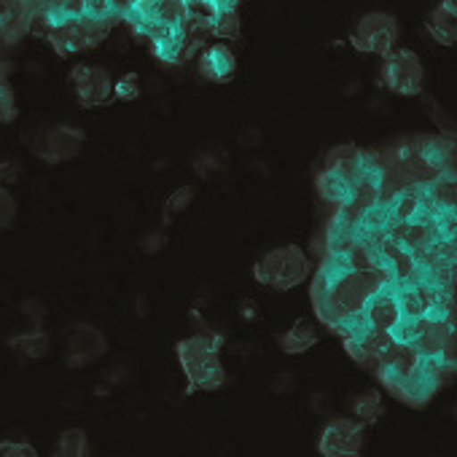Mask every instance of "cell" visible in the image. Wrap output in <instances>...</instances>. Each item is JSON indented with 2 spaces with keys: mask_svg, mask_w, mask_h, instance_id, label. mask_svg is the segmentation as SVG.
Segmentation results:
<instances>
[{
  "mask_svg": "<svg viewBox=\"0 0 457 457\" xmlns=\"http://www.w3.org/2000/svg\"><path fill=\"white\" fill-rule=\"evenodd\" d=\"M226 339L218 331H196L175 342V358L186 377V395L215 393L226 385L228 374L220 361Z\"/></svg>",
  "mask_w": 457,
  "mask_h": 457,
  "instance_id": "6da1fadb",
  "label": "cell"
},
{
  "mask_svg": "<svg viewBox=\"0 0 457 457\" xmlns=\"http://www.w3.org/2000/svg\"><path fill=\"white\" fill-rule=\"evenodd\" d=\"M355 145H339L326 154L315 172V191L328 207H353L361 199V188L355 180Z\"/></svg>",
  "mask_w": 457,
  "mask_h": 457,
  "instance_id": "7a4b0ae2",
  "label": "cell"
},
{
  "mask_svg": "<svg viewBox=\"0 0 457 457\" xmlns=\"http://www.w3.org/2000/svg\"><path fill=\"white\" fill-rule=\"evenodd\" d=\"M312 275V259L307 256L304 248L288 243V245H278L272 251H264L256 262H253V280L264 288L272 291H294L302 283H307Z\"/></svg>",
  "mask_w": 457,
  "mask_h": 457,
  "instance_id": "3957f363",
  "label": "cell"
},
{
  "mask_svg": "<svg viewBox=\"0 0 457 457\" xmlns=\"http://www.w3.org/2000/svg\"><path fill=\"white\" fill-rule=\"evenodd\" d=\"M398 20L385 12H369L358 17V22L350 30V46L361 54H374V57H387L398 46Z\"/></svg>",
  "mask_w": 457,
  "mask_h": 457,
  "instance_id": "277c9868",
  "label": "cell"
},
{
  "mask_svg": "<svg viewBox=\"0 0 457 457\" xmlns=\"http://www.w3.org/2000/svg\"><path fill=\"white\" fill-rule=\"evenodd\" d=\"M379 81L390 95L398 97H417L425 87V68L417 52L395 46L385 60L379 71Z\"/></svg>",
  "mask_w": 457,
  "mask_h": 457,
  "instance_id": "5b68a950",
  "label": "cell"
},
{
  "mask_svg": "<svg viewBox=\"0 0 457 457\" xmlns=\"http://www.w3.org/2000/svg\"><path fill=\"white\" fill-rule=\"evenodd\" d=\"M315 449L320 457H363L366 425L353 417H331L320 425Z\"/></svg>",
  "mask_w": 457,
  "mask_h": 457,
  "instance_id": "8992f818",
  "label": "cell"
},
{
  "mask_svg": "<svg viewBox=\"0 0 457 457\" xmlns=\"http://www.w3.org/2000/svg\"><path fill=\"white\" fill-rule=\"evenodd\" d=\"M457 164V140L446 135H414L409 167L417 178H438Z\"/></svg>",
  "mask_w": 457,
  "mask_h": 457,
  "instance_id": "52a82bcc",
  "label": "cell"
},
{
  "mask_svg": "<svg viewBox=\"0 0 457 457\" xmlns=\"http://www.w3.org/2000/svg\"><path fill=\"white\" fill-rule=\"evenodd\" d=\"M84 143H87V132L81 127L54 124V127L38 129V135L28 145L44 164H65L84 151Z\"/></svg>",
  "mask_w": 457,
  "mask_h": 457,
  "instance_id": "ba28073f",
  "label": "cell"
},
{
  "mask_svg": "<svg viewBox=\"0 0 457 457\" xmlns=\"http://www.w3.org/2000/svg\"><path fill=\"white\" fill-rule=\"evenodd\" d=\"M108 355V337L92 323H73L65 339V366L79 371L95 366Z\"/></svg>",
  "mask_w": 457,
  "mask_h": 457,
  "instance_id": "9c48e42d",
  "label": "cell"
},
{
  "mask_svg": "<svg viewBox=\"0 0 457 457\" xmlns=\"http://www.w3.org/2000/svg\"><path fill=\"white\" fill-rule=\"evenodd\" d=\"M71 87H73L79 105H84V108L108 105L113 97V76L103 65H92V62L76 65L71 71Z\"/></svg>",
  "mask_w": 457,
  "mask_h": 457,
  "instance_id": "30bf717a",
  "label": "cell"
},
{
  "mask_svg": "<svg viewBox=\"0 0 457 457\" xmlns=\"http://www.w3.org/2000/svg\"><path fill=\"white\" fill-rule=\"evenodd\" d=\"M196 73L210 84H228L237 73V54L228 44H210L199 52Z\"/></svg>",
  "mask_w": 457,
  "mask_h": 457,
  "instance_id": "8fae6325",
  "label": "cell"
},
{
  "mask_svg": "<svg viewBox=\"0 0 457 457\" xmlns=\"http://www.w3.org/2000/svg\"><path fill=\"white\" fill-rule=\"evenodd\" d=\"M428 36L441 46H457V0H441V4L425 20Z\"/></svg>",
  "mask_w": 457,
  "mask_h": 457,
  "instance_id": "7c38bea8",
  "label": "cell"
},
{
  "mask_svg": "<svg viewBox=\"0 0 457 457\" xmlns=\"http://www.w3.org/2000/svg\"><path fill=\"white\" fill-rule=\"evenodd\" d=\"M49 38V44H52V49L60 54V57H73V54H79V52H87V49H92L95 44H100L105 36L100 33V30H95V28H89V25H76V28H71V30H62V33H52V36H46Z\"/></svg>",
  "mask_w": 457,
  "mask_h": 457,
  "instance_id": "4fadbf2b",
  "label": "cell"
},
{
  "mask_svg": "<svg viewBox=\"0 0 457 457\" xmlns=\"http://www.w3.org/2000/svg\"><path fill=\"white\" fill-rule=\"evenodd\" d=\"M318 342H320V331L307 318L296 320L294 326H288L286 331L278 334V347L286 355H307Z\"/></svg>",
  "mask_w": 457,
  "mask_h": 457,
  "instance_id": "5bb4252c",
  "label": "cell"
},
{
  "mask_svg": "<svg viewBox=\"0 0 457 457\" xmlns=\"http://www.w3.org/2000/svg\"><path fill=\"white\" fill-rule=\"evenodd\" d=\"M9 347L14 353H20L25 361H44L52 353V337H49L46 328L33 326L30 331H22V334L12 337L9 339Z\"/></svg>",
  "mask_w": 457,
  "mask_h": 457,
  "instance_id": "9a60e30c",
  "label": "cell"
},
{
  "mask_svg": "<svg viewBox=\"0 0 457 457\" xmlns=\"http://www.w3.org/2000/svg\"><path fill=\"white\" fill-rule=\"evenodd\" d=\"M347 417L363 422V425H374L379 422V417L385 414V401H382V393L369 387V390H361L355 395H350L347 401Z\"/></svg>",
  "mask_w": 457,
  "mask_h": 457,
  "instance_id": "2e32d148",
  "label": "cell"
},
{
  "mask_svg": "<svg viewBox=\"0 0 457 457\" xmlns=\"http://www.w3.org/2000/svg\"><path fill=\"white\" fill-rule=\"evenodd\" d=\"M54 457H95L89 433H87L84 428H65V430L57 436Z\"/></svg>",
  "mask_w": 457,
  "mask_h": 457,
  "instance_id": "e0dca14e",
  "label": "cell"
},
{
  "mask_svg": "<svg viewBox=\"0 0 457 457\" xmlns=\"http://www.w3.org/2000/svg\"><path fill=\"white\" fill-rule=\"evenodd\" d=\"M194 196H196V188H194V186H180V188H175V191L164 199V212H162L164 223H170V220H175L180 212H186V210L191 207Z\"/></svg>",
  "mask_w": 457,
  "mask_h": 457,
  "instance_id": "ac0fdd59",
  "label": "cell"
},
{
  "mask_svg": "<svg viewBox=\"0 0 457 457\" xmlns=\"http://www.w3.org/2000/svg\"><path fill=\"white\" fill-rule=\"evenodd\" d=\"M207 33L215 38H235L240 33V14L212 12V17L207 22Z\"/></svg>",
  "mask_w": 457,
  "mask_h": 457,
  "instance_id": "d6986e66",
  "label": "cell"
},
{
  "mask_svg": "<svg viewBox=\"0 0 457 457\" xmlns=\"http://www.w3.org/2000/svg\"><path fill=\"white\" fill-rule=\"evenodd\" d=\"M215 154H218V151H199V154L194 156V170H196L199 178L207 180V178H218L220 172H226L228 159L223 156V159L215 162Z\"/></svg>",
  "mask_w": 457,
  "mask_h": 457,
  "instance_id": "ffe728a7",
  "label": "cell"
},
{
  "mask_svg": "<svg viewBox=\"0 0 457 457\" xmlns=\"http://www.w3.org/2000/svg\"><path fill=\"white\" fill-rule=\"evenodd\" d=\"M17 92L9 84V79H0V127H6L17 119Z\"/></svg>",
  "mask_w": 457,
  "mask_h": 457,
  "instance_id": "44dd1931",
  "label": "cell"
},
{
  "mask_svg": "<svg viewBox=\"0 0 457 457\" xmlns=\"http://www.w3.org/2000/svg\"><path fill=\"white\" fill-rule=\"evenodd\" d=\"M143 95V87H140V79L137 73H127L121 79H113V97L121 100V103H132Z\"/></svg>",
  "mask_w": 457,
  "mask_h": 457,
  "instance_id": "7402d4cb",
  "label": "cell"
},
{
  "mask_svg": "<svg viewBox=\"0 0 457 457\" xmlns=\"http://www.w3.org/2000/svg\"><path fill=\"white\" fill-rule=\"evenodd\" d=\"M17 212H20V204H17L14 194H12V188L9 186H0V232L14 226Z\"/></svg>",
  "mask_w": 457,
  "mask_h": 457,
  "instance_id": "603a6c76",
  "label": "cell"
},
{
  "mask_svg": "<svg viewBox=\"0 0 457 457\" xmlns=\"http://www.w3.org/2000/svg\"><path fill=\"white\" fill-rule=\"evenodd\" d=\"M0 457H38V452L25 438H4L0 441Z\"/></svg>",
  "mask_w": 457,
  "mask_h": 457,
  "instance_id": "cb8c5ba5",
  "label": "cell"
},
{
  "mask_svg": "<svg viewBox=\"0 0 457 457\" xmlns=\"http://www.w3.org/2000/svg\"><path fill=\"white\" fill-rule=\"evenodd\" d=\"M237 312H240V320L243 323H256L262 318V307H259L256 299H243L240 307H237Z\"/></svg>",
  "mask_w": 457,
  "mask_h": 457,
  "instance_id": "d4e9b609",
  "label": "cell"
},
{
  "mask_svg": "<svg viewBox=\"0 0 457 457\" xmlns=\"http://www.w3.org/2000/svg\"><path fill=\"white\" fill-rule=\"evenodd\" d=\"M22 175L20 162H0V186H12Z\"/></svg>",
  "mask_w": 457,
  "mask_h": 457,
  "instance_id": "484cf974",
  "label": "cell"
},
{
  "mask_svg": "<svg viewBox=\"0 0 457 457\" xmlns=\"http://www.w3.org/2000/svg\"><path fill=\"white\" fill-rule=\"evenodd\" d=\"M167 243V235H162V232H151V235H145L143 240H140V248L145 251V253H156V251H162V245Z\"/></svg>",
  "mask_w": 457,
  "mask_h": 457,
  "instance_id": "4316f807",
  "label": "cell"
},
{
  "mask_svg": "<svg viewBox=\"0 0 457 457\" xmlns=\"http://www.w3.org/2000/svg\"><path fill=\"white\" fill-rule=\"evenodd\" d=\"M240 4H243V0H210V6L215 12H226V14H237Z\"/></svg>",
  "mask_w": 457,
  "mask_h": 457,
  "instance_id": "83f0119b",
  "label": "cell"
},
{
  "mask_svg": "<svg viewBox=\"0 0 457 457\" xmlns=\"http://www.w3.org/2000/svg\"><path fill=\"white\" fill-rule=\"evenodd\" d=\"M4 71H6V68H0V79H4V76H6V73H4Z\"/></svg>",
  "mask_w": 457,
  "mask_h": 457,
  "instance_id": "f1b7e54d",
  "label": "cell"
},
{
  "mask_svg": "<svg viewBox=\"0 0 457 457\" xmlns=\"http://www.w3.org/2000/svg\"><path fill=\"white\" fill-rule=\"evenodd\" d=\"M454 417H457V403H454Z\"/></svg>",
  "mask_w": 457,
  "mask_h": 457,
  "instance_id": "f546056e",
  "label": "cell"
},
{
  "mask_svg": "<svg viewBox=\"0 0 457 457\" xmlns=\"http://www.w3.org/2000/svg\"><path fill=\"white\" fill-rule=\"evenodd\" d=\"M454 262H457V256H454Z\"/></svg>",
  "mask_w": 457,
  "mask_h": 457,
  "instance_id": "4dcf8cb0",
  "label": "cell"
}]
</instances>
